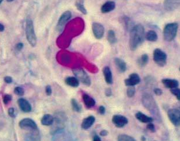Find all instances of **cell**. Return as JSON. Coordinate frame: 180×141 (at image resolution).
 I'll use <instances>...</instances> for the list:
<instances>
[{
    "label": "cell",
    "mask_w": 180,
    "mask_h": 141,
    "mask_svg": "<svg viewBox=\"0 0 180 141\" xmlns=\"http://www.w3.org/2000/svg\"><path fill=\"white\" fill-rule=\"evenodd\" d=\"M144 27L138 24L133 27L130 34V48L131 50L134 51L138 47L141 45L145 38Z\"/></svg>",
    "instance_id": "1"
},
{
    "label": "cell",
    "mask_w": 180,
    "mask_h": 141,
    "mask_svg": "<svg viewBox=\"0 0 180 141\" xmlns=\"http://www.w3.org/2000/svg\"><path fill=\"white\" fill-rule=\"evenodd\" d=\"M142 102L144 106L152 114H159V108L154 101V97L148 93L143 94Z\"/></svg>",
    "instance_id": "2"
},
{
    "label": "cell",
    "mask_w": 180,
    "mask_h": 141,
    "mask_svg": "<svg viewBox=\"0 0 180 141\" xmlns=\"http://www.w3.org/2000/svg\"><path fill=\"white\" fill-rule=\"evenodd\" d=\"M26 34L29 43L32 47H35L37 44V37L35 33L33 22L30 18H27L26 20Z\"/></svg>",
    "instance_id": "3"
},
{
    "label": "cell",
    "mask_w": 180,
    "mask_h": 141,
    "mask_svg": "<svg viewBox=\"0 0 180 141\" xmlns=\"http://www.w3.org/2000/svg\"><path fill=\"white\" fill-rule=\"evenodd\" d=\"M178 29V24L177 23H168L165 26L163 31L164 40L171 41L175 38Z\"/></svg>",
    "instance_id": "4"
},
{
    "label": "cell",
    "mask_w": 180,
    "mask_h": 141,
    "mask_svg": "<svg viewBox=\"0 0 180 141\" xmlns=\"http://www.w3.org/2000/svg\"><path fill=\"white\" fill-rule=\"evenodd\" d=\"M73 72L78 81L81 82L85 86H90L91 83L90 78L84 70L81 68H74L73 69Z\"/></svg>",
    "instance_id": "5"
},
{
    "label": "cell",
    "mask_w": 180,
    "mask_h": 141,
    "mask_svg": "<svg viewBox=\"0 0 180 141\" xmlns=\"http://www.w3.org/2000/svg\"><path fill=\"white\" fill-rule=\"evenodd\" d=\"M154 60L160 67H164L166 64L167 55L161 49L156 48L154 51Z\"/></svg>",
    "instance_id": "6"
},
{
    "label": "cell",
    "mask_w": 180,
    "mask_h": 141,
    "mask_svg": "<svg viewBox=\"0 0 180 141\" xmlns=\"http://www.w3.org/2000/svg\"><path fill=\"white\" fill-rule=\"evenodd\" d=\"M169 120L175 127H180V111L175 108H171L168 111Z\"/></svg>",
    "instance_id": "7"
},
{
    "label": "cell",
    "mask_w": 180,
    "mask_h": 141,
    "mask_svg": "<svg viewBox=\"0 0 180 141\" xmlns=\"http://www.w3.org/2000/svg\"><path fill=\"white\" fill-rule=\"evenodd\" d=\"M20 128L22 129L27 130H34L37 129V125L36 123L32 119L26 118L22 120L19 123Z\"/></svg>",
    "instance_id": "8"
},
{
    "label": "cell",
    "mask_w": 180,
    "mask_h": 141,
    "mask_svg": "<svg viewBox=\"0 0 180 141\" xmlns=\"http://www.w3.org/2000/svg\"><path fill=\"white\" fill-rule=\"evenodd\" d=\"M92 32L97 39H101L103 37L105 32V29L103 25L99 23L94 22L92 25Z\"/></svg>",
    "instance_id": "9"
},
{
    "label": "cell",
    "mask_w": 180,
    "mask_h": 141,
    "mask_svg": "<svg viewBox=\"0 0 180 141\" xmlns=\"http://www.w3.org/2000/svg\"><path fill=\"white\" fill-rule=\"evenodd\" d=\"M129 120L128 119L121 115H115L112 117V122L116 126V127L119 128L124 127L126 125L128 124Z\"/></svg>",
    "instance_id": "10"
},
{
    "label": "cell",
    "mask_w": 180,
    "mask_h": 141,
    "mask_svg": "<svg viewBox=\"0 0 180 141\" xmlns=\"http://www.w3.org/2000/svg\"><path fill=\"white\" fill-rule=\"evenodd\" d=\"M71 12L69 11H65L61 16L59 19L58 20L57 27L58 30H61L64 27L66 23L71 19Z\"/></svg>",
    "instance_id": "11"
},
{
    "label": "cell",
    "mask_w": 180,
    "mask_h": 141,
    "mask_svg": "<svg viewBox=\"0 0 180 141\" xmlns=\"http://www.w3.org/2000/svg\"><path fill=\"white\" fill-rule=\"evenodd\" d=\"M141 82V78L137 74L133 73L129 75V78L125 79V85L127 86H134Z\"/></svg>",
    "instance_id": "12"
},
{
    "label": "cell",
    "mask_w": 180,
    "mask_h": 141,
    "mask_svg": "<svg viewBox=\"0 0 180 141\" xmlns=\"http://www.w3.org/2000/svg\"><path fill=\"white\" fill-rule=\"evenodd\" d=\"M18 103L20 108L23 112L29 113L32 111V106L30 104V103L26 99L23 98L19 99L18 101Z\"/></svg>",
    "instance_id": "13"
},
{
    "label": "cell",
    "mask_w": 180,
    "mask_h": 141,
    "mask_svg": "<svg viewBox=\"0 0 180 141\" xmlns=\"http://www.w3.org/2000/svg\"><path fill=\"white\" fill-rule=\"evenodd\" d=\"M180 0H165L164 1V8L168 11H173L180 6Z\"/></svg>",
    "instance_id": "14"
},
{
    "label": "cell",
    "mask_w": 180,
    "mask_h": 141,
    "mask_svg": "<svg viewBox=\"0 0 180 141\" xmlns=\"http://www.w3.org/2000/svg\"><path fill=\"white\" fill-rule=\"evenodd\" d=\"M116 4L113 1H109L106 2L101 7V12L103 14L109 13L110 12L113 11L115 9Z\"/></svg>",
    "instance_id": "15"
},
{
    "label": "cell",
    "mask_w": 180,
    "mask_h": 141,
    "mask_svg": "<svg viewBox=\"0 0 180 141\" xmlns=\"http://www.w3.org/2000/svg\"><path fill=\"white\" fill-rule=\"evenodd\" d=\"M95 121V118L92 115H90L87 118H85L81 123V126L82 129H83L84 130H87L89 129L94 124Z\"/></svg>",
    "instance_id": "16"
},
{
    "label": "cell",
    "mask_w": 180,
    "mask_h": 141,
    "mask_svg": "<svg viewBox=\"0 0 180 141\" xmlns=\"http://www.w3.org/2000/svg\"><path fill=\"white\" fill-rule=\"evenodd\" d=\"M162 83L163 85L167 88L169 89H173L178 87L179 85L178 82L175 79H164L162 80Z\"/></svg>",
    "instance_id": "17"
},
{
    "label": "cell",
    "mask_w": 180,
    "mask_h": 141,
    "mask_svg": "<svg viewBox=\"0 0 180 141\" xmlns=\"http://www.w3.org/2000/svg\"><path fill=\"white\" fill-rule=\"evenodd\" d=\"M103 74L106 82L109 85L112 84L113 76H112V71L109 67H105L103 68Z\"/></svg>",
    "instance_id": "18"
},
{
    "label": "cell",
    "mask_w": 180,
    "mask_h": 141,
    "mask_svg": "<svg viewBox=\"0 0 180 141\" xmlns=\"http://www.w3.org/2000/svg\"><path fill=\"white\" fill-rule=\"evenodd\" d=\"M83 100L86 108H93L95 105V100L87 94H83Z\"/></svg>",
    "instance_id": "19"
},
{
    "label": "cell",
    "mask_w": 180,
    "mask_h": 141,
    "mask_svg": "<svg viewBox=\"0 0 180 141\" xmlns=\"http://www.w3.org/2000/svg\"><path fill=\"white\" fill-rule=\"evenodd\" d=\"M135 117L138 121L143 123H150L152 122L154 120L152 118L142 113L141 112H138L135 114Z\"/></svg>",
    "instance_id": "20"
},
{
    "label": "cell",
    "mask_w": 180,
    "mask_h": 141,
    "mask_svg": "<svg viewBox=\"0 0 180 141\" xmlns=\"http://www.w3.org/2000/svg\"><path fill=\"white\" fill-rule=\"evenodd\" d=\"M114 61H115V64L116 65V67L120 72H124L126 71L127 65H126V63L124 62V61L123 60L119 58H115Z\"/></svg>",
    "instance_id": "21"
},
{
    "label": "cell",
    "mask_w": 180,
    "mask_h": 141,
    "mask_svg": "<svg viewBox=\"0 0 180 141\" xmlns=\"http://www.w3.org/2000/svg\"><path fill=\"white\" fill-rule=\"evenodd\" d=\"M65 83L71 86V87H77L79 86V81L77 79L76 77H73V76H69L67 77L65 80Z\"/></svg>",
    "instance_id": "22"
},
{
    "label": "cell",
    "mask_w": 180,
    "mask_h": 141,
    "mask_svg": "<svg viewBox=\"0 0 180 141\" xmlns=\"http://www.w3.org/2000/svg\"><path fill=\"white\" fill-rule=\"evenodd\" d=\"M54 118L51 114H45L41 118V123L45 126L51 125L54 122Z\"/></svg>",
    "instance_id": "23"
},
{
    "label": "cell",
    "mask_w": 180,
    "mask_h": 141,
    "mask_svg": "<svg viewBox=\"0 0 180 141\" xmlns=\"http://www.w3.org/2000/svg\"><path fill=\"white\" fill-rule=\"evenodd\" d=\"M84 0H77L76 2V7H77V9L80 11L84 15L87 14V11L85 9L84 5Z\"/></svg>",
    "instance_id": "24"
},
{
    "label": "cell",
    "mask_w": 180,
    "mask_h": 141,
    "mask_svg": "<svg viewBox=\"0 0 180 141\" xmlns=\"http://www.w3.org/2000/svg\"><path fill=\"white\" fill-rule=\"evenodd\" d=\"M149 57L147 54H143L138 60V64L140 67H144L148 64Z\"/></svg>",
    "instance_id": "25"
},
{
    "label": "cell",
    "mask_w": 180,
    "mask_h": 141,
    "mask_svg": "<svg viewBox=\"0 0 180 141\" xmlns=\"http://www.w3.org/2000/svg\"><path fill=\"white\" fill-rule=\"evenodd\" d=\"M145 38L149 41H156L158 40V34L154 30H150L146 34Z\"/></svg>",
    "instance_id": "26"
},
{
    "label": "cell",
    "mask_w": 180,
    "mask_h": 141,
    "mask_svg": "<svg viewBox=\"0 0 180 141\" xmlns=\"http://www.w3.org/2000/svg\"><path fill=\"white\" fill-rule=\"evenodd\" d=\"M107 38H108V41L109 42L110 44H115L117 41L115 33L112 30H110L108 31Z\"/></svg>",
    "instance_id": "27"
},
{
    "label": "cell",
    "mask_w": 180,
    "mask_h": 141,
    "mask_svg": "<svg viewBox=\"0 0 180 141\" xmlns=\"http://www.w3.org/2000/svg\"><path fill=\"white\" fill-rule=\"evenodd\" d=\"M71 104L72 108H73V110L74 111L78 112V113L81 112V106L78 103V102L76 99H72L71 100Z\"/></svg>",
    "instance_id": "28"
},
{
    "label": "cell",
    "mask_w": 180,
    "mask_h": 141,
    "mask_svg": "<svg viewBox=\"0 0 180 141\" xmlns=\"http://www.w3.org/2000/svg\"><path fill=\"white\" fill-rule=\"evenodd\" d=\"M117 141H136L135 139L127 135L121 134L118 136Z\"/></svg>",
    "instance_id": "29"
},
{
    "label": "cell",
    "mask_w": 180,
    "mask_h": 141,
    "mask_svg": "<svg viewBox=\"0 0 180 141\" xmlns=\"http://www.w3.org/2000/svg\"><path fill=\"white\" fill-rule=\"evenodd\" d=\"M135 93V88L134 86H129L127 90V96L131 98L133 97Z\"/></svg>",
    "instance_id": "30"
},
{
    "label": "cell",
    "mask_w": 180,
    "mask_h": 141,
    "mask_svg": "<svg viewBox=\"0 0 180 141\" xmlns=\"http://www.w3.org/2000/svg\"><path fill=\"white\" fill-rule=\"evenodd\" d=\"M170 91H171V93L177 97V100L180 101V89L177 87L173 88V89H171Z\"/></svg>",
    "instance_id": "31"
},
{
    "label": "cell",
    "mask_w": 180,
    "mask_h": 141,
    "mask_svg": "<svg viewBox=\"0 0 180 141\" xmlns=\"http://www.w3.org/2000/svg\"><path fill=\"white\" fill-rule=\"evenodd\" d=\"M14 93L18 96H23L25 94V90L22 87H16L14 89Z\"/></svg>",
    "instance_id": "32"
},
{
    "label": "cell",
    "mask_w": 180,
    "mask_h": 141,
    "mask_svg": "<svg viewBox=\"0 0 180 141\" xmlns=\"http://www.w3.org/2000/svg\"><path fill=\"white\" fill-rule=\"evenodd\" d=\"M12 96L10 94H5L3 97V101L5 104H8L12 100Z\"/></svg>",
    "instance_id": "33"
},
{
    "label": "cell",
    "mask_w": 180,
    "mask_h": 141,
    "mask_svg": "<svg viewBox=\"0 0 180 141\" xmlns=\"http://www.w3.org/2000/svg\"><path fill=\"white\" fill-rule=\"evenodd\" d=\"M147 129L148 130H149L151 132H155V127H154V125L152 123V122H150L149 123L148 125H147Z\"/></svg>",
    "instance_id": "34"
},
{
    "label": "cell",
    "mask_w": 180,
    "mask_h": 141,
    "mask_svg": "<svg viewBox=\"0 0 180 141\" xmlns=\"http://www.w3.org/2000/svg\"><path fill=\"white\" fill-rule=\"evenodd\" d=\"M45 93L47 96H51L52 94V88L50 85H47L45 87Z\"/></svg>",
    "instance_id": "35"
},
{
    "label": "cell",
    "mask_w": 180,
    "mask_h": 141,
    "mask_svg": "<svg viewBox=\"0 0 180 141\" xmlns=\"http://www.w3.org/2000/svg\"><path fill=\"white\" fill-rule=\"evenodd\" d=\"M8 114L11 117L15 118L16 117L15 114V110L13 108H10L8 110Z\"/></svg>",
    "instance_id": "36"
},
{
    "label": "cell",
    "mask_w": 180,
    "mask_h": 141,
    "mask_svg": "<svg viewBox=\"0 0 180 141\" xmlns=\"http://www.w3.org/2000/svg\"><path fill=\"white\" fill-rule=\"evenodd\" d=\"M105 95L107 96V97H110L112 96V90L110 88H107L105 90Z\"/></svg>",
    "instance_id": "37"
},
{
    "label": "cell",
    "mask_w": 180,
    "mask_h": 141,
    "mask_svg": "<svg viewBox=\"0 0 180 141\" xmlns=\"http://www.w3.org/2000/svg\"><path fill=\"white\" fill-rule=\"evenodd\" d=\"M154 92L155 94H156L157 96H161L163 93L162 90L161 89H159V88L154 89Z\"/></svg>",
    "instance_id": "38"
},
{
    "label": "cell",
    "mask_w": 180,
    "mask_h": 141,
    "mask_svg": "<svg viewBox=\"0 0 180 141\" xmlns=\"http://www.w3.org/2000/svg\"><path fill=\"white\" fill-rule=\"evenodd\" d=\"M98 112L101 115H103L105 113V108H104L102 106H100L98 109Z\"/></svg>",
    "instance_id": "39"
},
{
    "label": "cell",
    "mask_w": 180,
    "mask_h": 141,
    "mask_svg": "<svg viewBox=\"0 0 180 141\" xmlns=\"http://www.w3.org/2000/svg\"><path fill=\"white\" fill-rule=\"evenodd\" d=\"M4 81L7 83H11L12 82V78L11 76H5L4 78Z\"/></svg>",
    "instance_id": "40"
},
{
    "label": "cell",
    "mask_w": 180,
    "mask_h": 141,
    "mask_svg": "<svg viewBox=\"0 0 180 141\" xmlns=\"http://www.w3.org/2000/svg\"><path fill=\"white\" fill-rule=\"evenodd\" d=\"M23 44L22 43H18L16 45V49L18 50V51H20L22 50V49L23 48Z\"/></svg>",
    "instance_id": "41"
},
{
    "label": "cell",
    "mask_w": 180,
    "mask_h": 141,
    "mask_svg": "<svg viewBox=\"0 0 180 141\" xmlns=\"http://www.w3.org/2000/svg\"><path fill=\"white\" fill-rule=\"evenodd\" d=\"M99 135L102 136H107L108 135V131H106V130H102L100 132Z\"/></svg>",
    "instance_id": "42"
},
{
    "label": "cell",
    "mask_w": 180,
    "mask_h": 141,
    "mask_svg": "<svg viewBox=\"0 0 180 141\" xmlns=\"http://www.w3.org/2000/svg\"><path fill=\"white\" fill-rule=\"evenodd\" d=\"M93 141H101V139L98 135H95L93 136Z\"/></svg>",
    "instance_id": "43"
},
{
    "label": "cell",
    "mask_w": 180,
    "mask_h": 141,
    "mask_svg": "<svg viewBox=\"0 0 180 141\" xmlns=\"http://www.w3.org/2000/svg\"><path fill=\"white\" fill-rule=\"evenodd\" d=\"M175 108V109L179 110L180 111V102H178V103H177L175 104V108Z\"/></svg>",
    "instance_id": "44"
},
{
    "label": "cell",
    "mask_w": 180,
    "mask_h": 141,
    "mask_svg": "<svg viewBox=\"0 0 180 141\" xmlns=\"http://www.w3.org/2000/svg\"><path fill=\"white\" fill-rule=\"evenodd\" d=\"M4 29H5L4 26L2 24H1V23H0V32H3V31L4 30Z\"/></svg>",
    "instance_id": "45"
},
{
    "label": "cell",
    "mask_w": 180,
    "mask_h": 141,
    "mask_svg": "<svg viewBox=\"0 0 180 141\" xmlns=\"http://www.w3.org/2000/svg\"><path fill=\"white\" fill-rule=\"evenodd\" d=\"M141 139L142 141H145V140H146V139H145V138L144 136H142V137Z\"/></svg>",
    "instance_id": "46"
},
{
    "label": "cell",
    "mask_w": 180,
    "mask_h": 141,
    "mask_svg": "<svg viewBox=\"0 0 180 141\" xmlns=\"http://www.w3.org/2000/svg\"><path fill=\"white\" fill-rule=\"evenodd\" d=\"M13 0H7V1L8 2H12V1H13Z\"/></svg>",
    "instance_id": "47"
},
{
    "label": "cell",
    "mask_w": 180,
    "mask_h": 141,
    "mask_svg": "<svg viewBox=\"0 0 180 141\" xmlns=\"http://www.w3.org/2000/svg\"><path fill=\"white\" fill-rule=\"evenodd\" d=\"M3 1V0H0V4H1V2Z\"/></svg>",
    "instance_id": "48"
},
{
    "label": "cell",
    "mask_w": 180,
    "mask_h": 141,
    "mask_svg": "<svg viewBox=\"0 0 180 141\" xmlns=\"http://www.w3.org/2000/svg\"></svg>",
    "instance_id": "49"
}]
</instances>
